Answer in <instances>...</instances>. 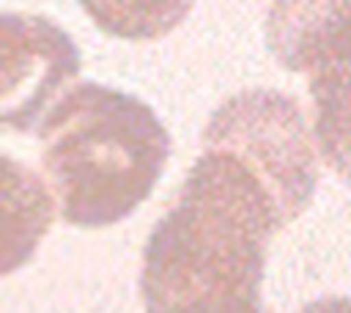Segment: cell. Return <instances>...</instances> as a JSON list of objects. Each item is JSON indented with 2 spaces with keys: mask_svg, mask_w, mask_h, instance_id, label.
I'll list each match as a JSON object with an SVG mask.
<instances>
[{
  "mask_svg": "<svg viewBox=\"0 0 351 313\" xmlns=\"http://www.w3.org/2000/svg\"><path fill=\"white\" fill-rule=\"evenodd\" d=\"M285 225L269 187L239 156L203 146L145 242V313H261L266 250Z\"/></svg>",
  "mask_w": 351,
  "mask_h": 313,
  "instance_id": "obj_1",
  "label": "cell"
},
{
  "mask_svg": "<svg viewBox=\"0 0 351 313\" xmlns=\"http://www.w3.org/2000/svg\"><path fill=\"white\" fill-rule=\"evenodd\" d=\"M38 140L60 217L77 228H107L129 217L170 156V135L156 113L96 82L63 96L47 113Z\"/></svg>",
  "mask_w": 351,
  "mask_h": 313,
  "instance_id": "obj_2",
  "label": "cell"
},
{
  "mask_svg": "<svg viewBox=\"0 0 351 313\" xmlns=\"http://www.w3.org/2000/svg\"><path fill=\"white\" fill-rule=\"evenodd\" d=\"M203 146L239 156L293 222L318 187V159L304 113L293 96L255 88L225 99L203 129Z\"/></svg>",
  "mask_w": 351,
  "mask_h": 313,
  "instance_id": "obj_3",
  "label": "cell"
},
{
  "mask_svg": "<svg viewBox=\"0 0 351 313\" xmlns=\"http://www.w3.org/2000/svg\"><path fill=\"white\" fill-rule=\"evenodd\" d=\"M74 38L38 14H0V129L27 132L80 74Z\"/></svg>",
  "mask_w": 351,
  "mask_h": 313,
  "instance_id": "obj_4",
  "label": "cell"
},
{
  "mask_svg": "<svg viewBox=\"0 0 351 313\" xmlns=\"http://www.w3.org/2000/svg\"><path fill=\"white\" fill-rule=\"evenodd\" d=\"M266 41L280 66L310 77L351 55V0H271Z\"/></svg>",
  "mask_w": 351,
  "mask_h": 313,
  "instance_id": "obj_5",
  "label": "cell"
},
{
  "mask_svg": "<svg viewBox=\"0 0 351 313\" xmlns=\"http://www.w3.org/2000/svg\"><path fill=\"white\" fill-rule=\"evenodd\" d=\"M52 225V195L22 162L0 154V277L22 269Z\"/></svg>",
  "mask_w": 351,
  "mask_h": 313,
  "instance_id": "obj_6",
  "label": "cell"
},
{
  "mask_svg": "<svg viewBox=\"0 0 351 313\" xmlns=\"http://www.w3.org/2000/svg\"><path fill=\"white\" fill-rule=\"evenodd\" d=\"M310 99L318 151L351 187V55L310 74Z\"/></svg>",
  "mask_w": 351,
  "mask_h": 313,
  "instance_id": "obj_7",
  "label": "cell"
},
{
  "mask_svg": "<svg viewBox=\"0 0 351 313\" xmlns=\"http://www.w3.org/2000/svg\"><path fill=\"white\" fill-rule=\"evenodd\" d=\"M93 25L115 38L154 41L176 30L195 0H80Z\"/></svg>",
  "mask_w": 351,
  "mask_h": 313,
  "instance_id": "obj_8",
  "label": "cell"
},
{
  "mask_svg": "<svg viewBox=\"0 0 351 313\" xmlns=\"http://www.w3.org/2000/svg\"><path fill=\"white\" fill-rule=\"evenodd\" d=\"M302 313H351V297H326L310 302Z\"/></svg>",
  "mask_w": 351,
  "mask_h": 313,
  "instance_id": "obj_9",
  "label": "cell"
}]
</instances>
